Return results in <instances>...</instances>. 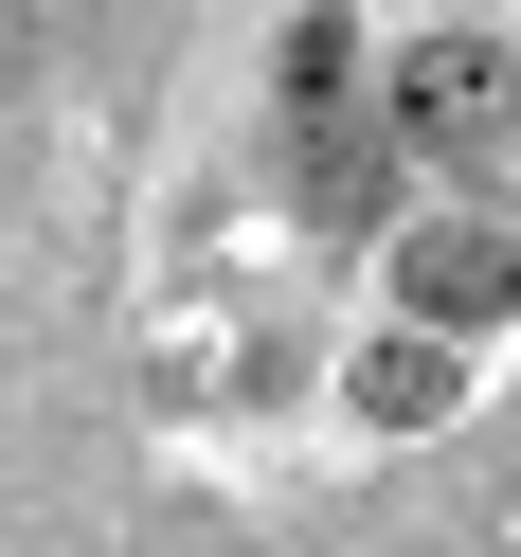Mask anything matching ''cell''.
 Returning a JSON list of instances; mask_svg holds the SVG:
<instances>
[{
  "mask_svg": "<svg viewBox=\"0 0 521 557\" xmlns=\"http://www.w3.org/2000/svg\"><path fill=\"white\" fill-rule=\"evenodd\" d=\"M377 126H396V162H504V126H521V73H504V37H413L396 54V90H377Z\"/></svg>",
  "mask_w": 521,
  "mask_h": 557,
  "instance_id": "6da1fadb",
  "label": "cell"
},
{
  "mask_svg": "<svg viewBox=\"0 0 521 557\" xmlns=\"http://www.w3.org/2000/svg\"><path fill=\"white\" fill-rule=\"evenodd\" d=\"M396 306H413V342H468V324H504V306H521V234H485V216H432V234H396Z\"/></svg>",
  "mask_w": 521,
  "mask_h": 557,
  "instance_id": "7a4b0ae2",
  "label": "cell"
},
{
  "mask_svg": "<svg viewBox=\"0 0 521 557\" xmlns=\"http://www.w3.org/2000/svg\"><path fill=\"white\" fill-rule=\"evenodd\" d=\"M342 396H360L377 432H432V413H449V342H413V324L360 342V377H342Z\"/></svg>",
  "mask_w": 521,
  "mask_h": 557,
  "instance_id": "3957f363",
  "label": "cell"
},
{
  "mask_svg": "<svg viewBox=\"0 0 521 557\" xmlns=\"http://www.w3.org/2000/svg\"><path fill=\"white\" fill-rule=\"evenodd\" d=\"M377 162H396V126H324V145H306V216L360 234V216H377Z\"/></svg>",
  "mask_w": 521,
  "mask_h": 557,
  "instance_id": "277c9868",
  "label": "cell"
},
{
  "mask_svg": "<svg viewBox=\"0 0 521 557\" xmlns=\"http://www.w3.org/2000/svg\"><path fill=\"white\" fill-rule=\"evenodd\" d=\"M342 73H360V18H288V109H342Z\"/></svg>",
  "mask_w": 521,
  "mask_h": 557,
  "instance_id": "5b68a950",
  "label": "cell"
},
{
  "mask_svg": "<svg viewBox=\"0 0 521 557\" xmlns=\"http://www.w3.org/2000/svg\"><path fill=\"white\" fill-rule=\"evenodd\" d=\"M504 162H521V126H504Z\"/></svg>",
  "mask_w": 521,
  "mask_h": 557,
  "instance_id": "8992f818",
  "label": "cell"
}]
</instances>
